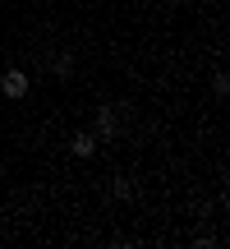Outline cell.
<instances>
[{
  "instance_id": "cell-2",
  "label": "cell",
  "mask_w": 230,
  "mask_h": 249,
  "mask_svg": "<svg viewBox=\"0 0 230 249\" xmlns=\"http://www.w3.org/2000/svg\"><path fill=\"white\" fill-rule=\"evenodd\" d=\"M28 88H33V79H28L23 70H9L5 79H0V92H5V97H28Z\"/></svg>"
},
{
  "instance_id": "cell-4",
  "label": "cell",
  "mask_w": 230,
  "mask_h": 249,
  "mask_svg": "<svg viewBox=\"0 0 230 249\" xmlns=\"http://www.w3.org/2000/svg\"><path fill=\"white\" fill-rule=\"evenodd\" d=\"M51 70H55V79H69V74H74V55H69V51H60V55L51 60Z\"/></svg>"
},
{
  "instance_id": "cell-3",
  "label": "cell",
  "mask_w": 230,
  "mask_h": 249,
  "mask_svg": "<svg viewBox=\"0 0 230 249\" xmlns=\"http://www.w3.org/2000/svg\"><path fill=\"white\" fill-rule=\"evenodd\" d=\"M69 152H74V157H92V152H97V139H92V134H74Z\"/></svg>"
},
{
  "instance_id": "cell-6",
  "label": "cell",
  "mask_w": 230,
  "mask_h": 249,
  "mask_svg": "<svg viewBox=\"0 0 230 249\" xmlns=\"http://www.w3.org/2000/svg\"><path fill=\"white\" fill-rule=\"evenodd\" d=\"M115 198H133V180H115Z\"/></svg>"
},
{
  "instance_id": "cell-1",
  "label": "cell",
  "mask_w": 230,
  "mask_h": 249,
  "mask_svg": "<svg viewBox=\"0 0 230 249\" xmlns=\"http://www.w3.org/2000/svg\"><path fill=\"white\" fill-rule=\"evenodd\" d=\"M92 124H97V134H101V139H115V134H120V111H115L111 102H101V107H97V116H92Z\"/></svg>"
},
{
  "instance_id": "cell-5",
  "label": "cell",
  "mask_w": 230,
  "mask_h": 249,
  "mask_svg": "<svg viewBox=\"0 0 230 249\" xmlns=\"http://www.w3.org/2000/svg\"><path fill=\"white\" fill-rule=\"evenodd\" d=\"M212 92H216V97H226V92H230V74H216V79H212Z\"/></svg>"
}]
</instances>
